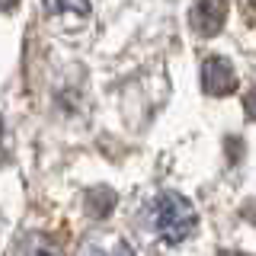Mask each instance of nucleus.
<instances>
[{"label":"nucleus","mask_w":256,"mask_h":256,"mask_svg":"<svg viewBox=\"0 0 256 256\" xmlns=\"http://www.w3.org/2000/svg\"><path fill=\"white\" fill-rule=\"evenodd\" d=\"M150 221H154V230L166 244H182V240L196 237V230H198L196 208L180 192H160L154 198V205H150Z\"/></svg>","instance_id":"1"},{"label":"nucleus","mask_w":256,"mask_h":256,"mask_svg":"<svg viewBox=\"0 0 256 256\" xmlns=\"http://www.w3.org/2000/svg\"><path fill=\"white\" fill-rule=\"evenodd\" d=\"M202 86L208 96H230L237 90V74H234V64L221 54H212L202 64Z\"/></svg>","instance_id":"2"},{"label":"nucleus","mask_w":256,"mask_h":256,"mask_svg":"<svg viewBox=\"0 0 256 256\" xmlns=\"http://www.w3.org/2000/svg\"><path fill=\"white\" fill-rule=\"evenodd\" d=\"M189 22L198 36H218L228 22V0H198L192 6Z\"/></svg>","instance_id":"3"},{"label":"nucleus","mask_w":256,"mask_h":256,"mask_svg":"<svg viewBox=\"0 0 256 256\" xmlns=\"http://www.w3.org/2000/svg\"><path fill=\"white\" fill-rule=\"evenodd\" d=\"M221 256H246V253H234V250H224Z\"/></svg>","instance_id":"4"},{"label":"nucleus","mask_w":256,"mask_h":256,"mask_svg":"<svg viewBox=\"0 0 256 256\" xmlns=\"http://www.w3.org/2000/svg\"><path fill=\"white\" fill-rule=\"evenodd\" d=\"M112 256H132V253H125V250H122V253H112Z\"/></svg>","instance_id":"5"}]
</instances>
